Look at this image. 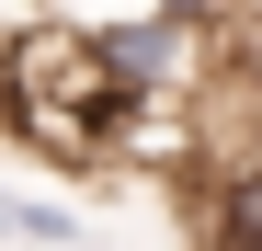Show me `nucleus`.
Segmentation results:
<instances>
[{"label": "nucleus", "instance_id": "nucleus-4", "mask_svg": "<svg viewBox=\"0 0 262 251\" xmlns=\"http://www.w3.org/2000/svg\"><path fill=\"white\" fill-rule=\"evenodd\" d=\"M12 12H57V0H12Z\"/></svg>", "mask_w": 262, "mask_h": 251}, {"label": "nucleus", "instance_id": "nucleus-2", "mask_svg": "<svg viewBox=\"0 0 262 251\" xmlns=\"http://www.w3.org/2000/svg\"><path fill=\"white\" fill-rule=\"evenodd\" d=\"M216 80H228L239 103H262V0H239V12L216 23Z\"/></svg>", "mask_w": 262, "mask_h": 251}, {"label": "nucleus", "instance_id": "nucleus-1", "mask_svg": "<svg viewBox=\"0 0 262 251\" xmlns=\"http://www.w3.org/2000/svg\"><path fill=\"white\" fill-rule=\"evenodd\" d=\"M205 240H216V251H262V160H228V172H216Z\"/></svg>", "mask_w": 262, "mask_h": 251}, {"label": "nucleus", "instance_id": "nucleus-3", "mask_svg": "<svg viewBox=\"0 0 262 251\" xmlns=\"http://www.w3.org/2000/svg\"><path fill=\"white\" fill-rule=\"evenodd\" d=\"M0 240H34V251H69L80 217L69 205H34V194H0Z\"/></svg>", "mask_w": 262, "mask_h": 251}]
</instances>
